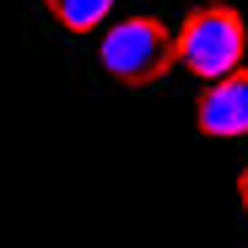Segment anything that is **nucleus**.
<instances>
[{
	"label": "nucleus",
	"mask_w": 248,
	"mask_h": 248,
	"mask_svg": "<svg viewBox=\"0 0 248 248\" xmlns=\"http://www.w3.org/2000/svg\"><path fill=\"white\" fill-rule=\"evenodd\" d=\"M243 54H248V27L232 0H200L173 32V60L200 81L237 70Z\"/></svg>",
	"instance_id": "obj_1"
},
{
	"label": "nucleus",
	"mask_w": 248,
	"mask_h": 248,
	"mask_svg": "<svg viewBox=\"0 0 248 248\" xmlns=\"http://www.w3.org/2000/svg\"><path fill=\"white\" fill-rule=\"evenodd\" d=\"M103 70L124 87H156L178 60H173V32L162 27L156 16H124L103 32V49H97Z\"/></svg>",
	"instance_id": "obj_2"
},
{
	"label": "nucleus",
	"mask_w": 248,
	"mask_h": 248,
	"mask_svg": "<svg viewBox=\"0 0 248 248\" xmlns=\"http://www.w3.org/2000/svg\"><path fill=\"white\" fill-rule=\"evenodd\" d=\"M44 11L65 27V32H97L113 11V0H44Z\"/></svg>",
	"instance_id": "obj_4"
},
{
	"label": "nucleus",
	"mask_w": 248,
	"mask_h": 248,
	"mask_svg": "<svg viewBox=\"0 0 248 248\" xmlns=\"http://www.w3.org/2000/svg\"><path fill=\"white\" fill-rule=\"evenodd\" d=\"M194 130L205 140H237V135H248V70L243 65L205 81V92L194 97Z\"/></svg>",
	"instance_id": "obj_3"
},
{
	"label": "nucleus",
	"mask_w": 248,
	"mask_h": 248,
	"mask_svg": "<svg viewBox=\"0 0 248 248\" xmlns=\"http://www.w3.org/2000/svg\"><path fill=\"white\" fill-rule=\"evenodd\" d=\"M237 205H243V216H248V168L237 173Z\"/></svg>",
	"instance_id": "obj_5"
}]
</instances>
